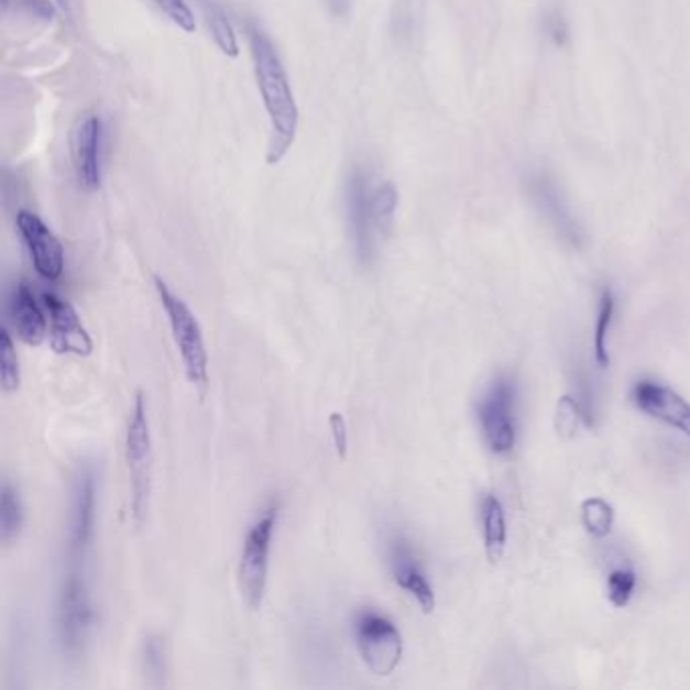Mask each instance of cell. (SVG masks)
Listing matches in <instances>:
<instances>
[{"instance_id": "5bb4252c", "label": "cell", "mask_w": 690, "mask_h": 690, "mask_svg": "<svg viewBox=\"0 0 690 690\" xmlns=\"http://www.w3.org/2000/svg\"><path fill=\"white\" fill-rule=\"evenodd\" d=\"M634 403L644 414L665 421L666 426L677 427L678 431L690 438V403L682 399L677 391L642 381L634 390Z\"/></svg>"}, {"instance_id": "5b68a950", "label": "cell", "mask_w": 690, "mask_h": 690, "mask_svg": "<svg viewBox=\"0 0 690 690\" xmlns=\"http://www.w3.org/2000/svg\"><path fill=\"white\" fill-rule=\"evenodd\" d=\"M277 515H280V508L276 504L267 506L260 518L251 525L248 537L243 540L238 567L239 591L251 610L262 607V602H264L270 551H272V539L276 533Z\"/></svg>"}, {"instance_id": "f546056e", "label": "cell", "mask_w": 690, "mask_h": 690, "mask_svg": "<svg viewBox=\"0 0 690 690\" xmlns=\"http://www.w3.org/2000/svg\"><path fill=\"white\" fill-rule=\"evenodd\" d=\"M25 4L31 9V13L37 14L41 19H51L55 14L51 0H25Z\"/></svg>"}, {"instance_id": "ac0fdd59", "label": "cell", "mask_w": 690, "mask_h": 690, "mask_svg": "<svg viewBox=\"0 0 690 690\" xmlns=\"http://www.w3.org/2000/svg\"><path fill=\"white\" fill-rule=\"evenodd\" d=\"M23 521H25V508L19 496V490L14 489L9 480H4L2 501H0V535L4 545H11L19 537Z\"/></svg>"}, {"instance_id": "d4e9b609", "label": "cell", "mask_w": 690, "mask_h": 690, "mask_svg": "<svg viewBox=\"0 0 690 690\" xmlns=\"http://www.w3.org/2000/svg\"><path fill=\"white\" fill-rule=\"evenodd\" d=\"M154 2L176 26H180L187 33H195L197 21H195V14L190 11L187 0H154Z\"/></svg>"}, {"instance_id": "ffe728a7", "label": "cell", "mask_w": 690, "mask_h": 690, "mask_svg": "<svg viewBox=\"0 0 690 690\" xmlns=\"http://www.w3.org/2000/svg\"><path fill=\"white\" fill-rule=\"evenodd\" d=\"M202 9H205L207 25L211 29V35H213L217 47H219L221 53L227 55V57H238V35H236V31H233V25L229 23L226 11H223L217 2H213V0H205Z\"/></svg>"}, {"instance_id": "e0dca14e", "label": "cell", "mask_w": 690, "mask_h": 690, "mask_svg": "<svg viewBox=\"0 0 690 690\" xmlns=\"http://www.w3.org/2000/svg\"><path fill=\"white\" fill-rule=\"evenodd\" d=\"M530 193H533V199L539 202L540 209L551 217L555 226L563 229V231H569V233L578 231V229H573L571 215L567 213L563 199H561L557 185L552 183L551 178H547L545 175L535 176L530 180Z\"/></svg>"}, {"instance_id": "d6986e66", "label": "cell", "mask_w": 690, "mask_h": 690, "mask_svg": "<svg viewBox=\"0 0 690 690\" xmlns=\"http://www.w3.org/2000/svg\"><path fill=\"white\" fill-rule=\"evenodd\" d=\"M397 202L399 195L393 183H381L379 187L371 193V211H373V223H375L376 238H387L395 211H397Z\"/></svg>"}, {"instance_id": "8fae6325", "label": "cell", "mask_w": 690, "mask_h": 690, "mask_svg": "<svg viewBox=\"0 0 690 690\" xmlns=\"http://www.w3.org/2000/svg\"><path fill=\"white\" fill-rule=\"evenodd\" d=\"M347 209L351 226L352 243L359 260L371 264L376 253V231L371 211V193L366 188V178L361 171H354L347 187Z\"/></svg>"}, {"instance_id": "52a82bcc", "label": "cell", "mask_w": 690, "mask_h": 690, "mask_svg": "<svg viewBox=\"0 0 690 690\" xmlns=\"http://www.w3.org/2000/svg\"><path fill=\"white\" fill-rule=\"evenodd\" d=\"M96 470L84 462L77 466L72 478V502H69V557L88 559L89 547L96 533Z\"/></svg>"}, {"instance_id": "4dcf8cb0", "label": "cell", "mask_w": 690, "mask_h": 690, "mask_svg": "<svg viewBox=\"0 0 690 690\" xmlns=\"http://www.w3.org/2000/svg\"><path fill=\"white\" fill-rule=\"evenodd\" d=\"M328 7L335 14H344L349 11V0H328Z\"/></svg>"}, {"instance_id": "8992f818", "label": "cell", "mask_w": 690, "mask_h": 690, "mask_svg": "<svg viewBox=\"0 0 690 690\" xmlns=\"http://www.w3.org/2000/svg\"><path fill=\"white\" fill-rule=\"evenodd\" d=\"M357 648L371 675L391 677L402 665L403 638L397 626L385 615L364 612L354 626Z\"/></svg>"}, {"instance_id": "f1b7e54d", "label": "cell", "mask_w": 690, "mask_h": 690, "mask_svg": "<svg viewBox=\"0 0 690 690\" xmlns=\"http://www.w3.org/2000/svg\"><path fill=\"white\" fill-rule=\"evenodd\" d=\"M547 31H549V35H551L555 43L563 45L565 39H567V25H565L561 14H552L551 19L547 21Z\"/></svg>"}, {"instance_id": "9c48e42d", "label": "cell", "mask_w": 690, "mask_h": 690, "mask_svg": "<svg viewBox=\"0 0 690 690\" xmlns=\"http://www.w3.org/2000/svg\"><path fill=\"white\" fill-rule=\"evenodd\" d=\"M41 302L50 316L51 349L57 354L89 357L94 352V340L76 308L53 292H43Z\"/></svg>"}, {"instance_id": "6da1fadb", "label": "cell", "mask_w": 690, "mask_h": 690, "mask_svg": "<svg viewBox=\"0 0 690 690\" xmlns=\"http://www.w3.org/2000/svg\"><path fill=\"white\" fill-rule=\"evenodd\" d=\"M251 59L255 69L258 88L264 100L265 112L272 124V140L267 149V164L280 163L288 154L300 122V112L294 100V91L289 86L288 74L284 63L277 55L274 43L265 35L264 29L258 25L248 26Z\"/></svg>"}, {"instance_id": "3957f363", "label": "cell", "mask_w": 690, "mask_h": 690, "mask_svg": "<svg viewBox=\"0 0 690 690\" xmlns=\"http://www.w3.org/2000/svg\"><path fill=\"white\" fill-rule=\"evenodd\" d=\"M154 289L168 318V327L185 366L188 383L199 391L202 397L209 390V352L202 337L201 325L195 313L188 308L187 302L175 294L163 277L154 276Z\"/></svg>"}, {"instance_id": "2e32d148", "label": "cell", "mask_w": 690, "mask_h": 690, "mask_svg": "<svg viewBox=\"0 0 690 690\" xmlns=\"http://www.w3.org/2000/svg\"><path fill=\"white\" fill-rule=\"evenodd\" d=\"M482 525H484V547L492 565L499 563L506 549V518L504 508L496 496H486L482 502Z\"/></svg>"}, {"instance_id": "9a60e30c", "label": "cell", "mask_w": 690, "mask_h": 690, "mask_svg": "<svg viewBox=\"0 0 690 690\" xmlns=\"http://www.w3.org/2000/svg\"><path fill=\"white\" fill-rule=\"evenodd\" d=\"M391 573H393L395 583L403 591H407L426 614L434 612L436 593H434L431 583L427 581L426 571L421 569V563H419L417 555L412 551L407 540H393V545H391Z\"/></svg>"}, {"instance_id": "484cf974", "label": "cell", "mask_w": 690, "mask_h": 690, "mask_svg": "<svg viewBox=\"0 0 690 690\" xmlns=\"http://www.w3.org/2000/svg\"><path fill=\"white\" fill-rule=\"evenodd\" d=\"M578 421V403L573 402L569 395H563L557 403V421H555L557 434L563 439L573 438Z\"/></svg>"}, {"instance_id": "1f68e13d", "label": "cell", "mask_w": 690, "mask_h": 690, "mask_svg": "<svg viewBox=\"0 0 690 690\" xmlns=\"http://www.w3.org/2000/svg\"><path fill=\"white\" fill-rule=\"evenodd\" d=\"M9 2H11V0H2V4H4V9L9 7Z\"/></svg>"}, {"instance_id": "30bf717a", "label": "cell", "mask_w": 690, "mask_h": 690, "mask_svg": "<svg viewBox=\"0 0 690 690\" xmlns=\"http://www.w3.org/2000/svg\"><path fill=\"white\" fill-rule=\"evenodd\" d=\"M17 227L25 241L29 255L41 277L47 282H57L65 270V251L62 241L43 223V219L31 211H19Z\"/></svg>"}, {"instance_id": "ba28073f", "label": "cell", "mask_w": 690, "mask_h": 690, "mask_svg": "<svg viewBox=\"0 0 690 690\" xmlns=\"http://www.w3.org/2000/svg\"><path fill=\"white\" fill-rule=\"evenodd\" d=\"M482 434L494 453L513 452L516 441L515 385L499 379L478 405Z\"/></svg>"}, {"instance_id": "603a6c76", "label": "cell", "mask_w": 690, "mask_h": 690, "mask_svg": "<svg viewBox=\"0 0 690 690\" xmlns=\"http://www.w3.org/2000/svg\"><path fill=\"white\" fill-rule=\"evenodd\" d=\"M615 302L610 289H603L602 300H600V314H598V325H595V339H593V349H595V363L600 364V369L610 366V354H607V330L612 325V316H614Z\"/></svg>"}, {"instance_id": "4316f807", "label": "cell", "mask_w": 690, "mask_h": 690, "mask_svg": "<svg viewBox=\"0 0 690 690\" xmlns=\"http://www.w3.org/2000/svg\"><path fill=\"white\" fill-rule=\"evenodd\" d=\"M328 426H330V431H332V443H335V450L339 453L340 460H344V458H347V452H349V427H347V419H344V415L339 414V412L330 414Z\"/></svg>"}, {"instance_id": "7402d4cb", "label": "cell", "mask_w": 690, "mask_h": 690, "mask_svg": "<svg viewBox=\"0 0 690 690\" xmlns=\"http://www.w3.org/2000/svg\"><path fill=\"white\" fill-rule=\"evenodd\" d=\"M0 383L4 393H14L21 387V369L19 357L14 351L13 337L9 328L0 330Z\"/></svg>"}, {"instance_id": "7a4b0ae2", "label": "cell", "mask_w": 690, "mask_h": 690, "mask_svg": "<svg viewBox=\"0 0 690 690\" xmlns=\"http://www.w3.org/2000/svg\"><path fill=\"white\" fill-rule=\"evenodd\" d=\"M88 559H72L57 595V640L62 653L79 658L88 648L94 627V605L89 591Z\"/></svg>"}, {"instance_id": "83f0119b", "label": "cell", "mask_w": 690, "mask_h": 690, "mask_svg": "<svg viewBox=\"0 0 690 690\" xmlns=\"http://www.w3.org/2000/svg\"><path fill=\"white\" fill-rule=\"evenodd\" d=\"M146 668L154 677H161L164 672V646L161 638L146 642Z\"/></svg>"}, {"instance_id": "44dd1931", "label": "cell", "mask_w": 690, "mask_h": 690, "mask_svg": "<svg viewBox=\"0 0 690 690\" xmlns=\"http://www.w3.org/2000/svg\"><path fill=\"white\" fill-rule=\"evenodd\" d=\"M581 518L591 537L603 539L614 527V508L603 499H588L581 506Z\"/></svg>"}, {"instance_id": "cb8c5ba5", "label": "cell", "mask_w": 690, "mask_h": 690, "mask_svg": "<svg viewBox=\"0 0 690 690\" xmlns=\"http://www.w3.org/2000/svg\"><path fill=\"white\" fill-rule=\"evenodd\" d=\"M636 588V573L629 569H615L607 578V598L615 607H626Z\"/></svg>"}, {"instance_id": "277c9868", "label": "cell", "mask_w": 690, "mask_h": 690, "mask_svg": "<svg viewBox=\"0 0 690 690\" xmlns=\"http://www.w3.org/2000/svg\"><path fill=\"white\" fill-rule=\"evenodd\" d=\"M124 452L128 477H130V492H132V516L136 525H142L146 521L149 506H151L152 464H154L149 407L142 393H136L132 414L128 419Z\"/></svg>"}, {"instance_id": "7c38bea8", "label": "cell", "mask_w": 690, "mask_h": 690, "mask_svg": "<svg viewBox=\"0 0 690 690\" xmlns=\"http://www.w3.org/2000/svg\"><path fill=\"white\" fill-rule=\"evenodd\" d=\"M101 149H103V124L100 116H86L77 124L72 142L77 178L86 190L100 188Z\"/></svg>"}, {"instance_id": "4fadbf2b", "label": "cell", "mask_w": 690, "mask_h": 690, "mask_svg": "<svg viewBox=\"0 0 690 690\" xmlns=\"http://www.w3.org/2000/svg\"><path fill=\"white\" fill-rule=\"evenodd\" d=\"M41 304L26 282L14 284L9 296V320L14 335L29 347L43 344L50 332V316L45 306L41 308Z\"/></svg>"}]
</instances>
